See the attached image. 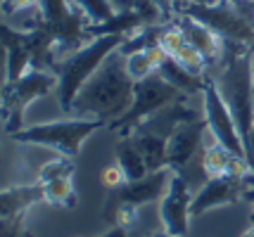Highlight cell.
<instances>
[{"label":"cell","mask_w":254,"mask_h":237,"mask_svg":"<svg viewBox=\"0 0 254 237\" xmlns=\"http://www.w3.org/2000/svg\"><path fill=\"white\" fill-rule=\"evenodd\" d=\"M100 183L110 192H117V190H122L128 181H126V173L122 171V166L114 161V164H107L105 169L100 171Z\"/></svg>","instance_id":"cell-22"},{"label":"cell","mask_w":254,"mask_h":237,"mask_svg":"<svg viewBox=\"0 0 254 237\" xmlns=\"http://www.w3.org/2000/svg\"><path fill=\"white\" fill-rule=\"evenodd\" d=\"M207 138H209V126L204 121V116L197 121H188V124L178 126L169 136V145H166L169 169L183 173V169H188L195 159H199L202 149L207 145Z\"/></svg>","instance_id":"cell-8"},{"label":"cell","mask_w":254,"mask_h":237,"mask_svg":"<svg viewBox=\"0 0 254 237\" xmlns=\"http://www.w3.org/2000/svg\"><path fill=\"white\" fill-rule=\"evenodd\" d=\"M2 237H17V235H12V233H10V228L5 226V235H2Z\"/></svg>","instance_id":"cell-29"},{"label":"cell","mask_w":254,"mask_h":237,"mask_svg":"<svg viewBox=\"0 0 254 237\" xmlns=\"http://www.w3.org/2000/svg\"><path fill=\"white\" fill-rule=\"evenodd\" d=\"M43 194L45 202L53 204V206H71V204H76V190H74L71 176H62V178H53V181L43 183Z\"/></svg>","instance_id":"cell-17"},{"label":"cell","mask_w":254,"mask_h":237,"mask_svg":"<svg viewBox=\"0 0 254 237\" xmlns=\"http://www.w3.org/2000/svg\"><path fill=\"white\" fill-rule=\"evenodd\" d=\"M124 55V52H122ZM124 67H126V74L131 76L133 83H140V81H147L150 76H155L157 69L152 67L150 57L145 50H135V52H126L124 55Z\"/></svg>","instance_id":"cell-19"},{"label":"cell","mask_w":254,"mask_h":237,"mask_svg":"<svg viewBox=\"0 0 254 237\" xmlns=\"http://www.w3.org/2000/svg\"><path fill=\"white\" fill-rule=\"evenodd\" d=\"M2 221H19L24 211H29L33 204L45 202L43 185L41 183H26V185H14L2 190Z\"/></svg>","instance_id":"cell-12"},{"label":"cell","mask_w":254,"mask_h":237,"mask_svg":"<svg viewBox=\"0 0 254 237\" xmlns=\"http://www.w3.org/2000/svg\"><path fill=\"white\" fill-rule=\"evenodd\" d=\"M157 74H159L166 83H171L178 93H183L186 97H197V100H199V95H202V91H204V83H207V76H195V74L186 71L174 57L166 59Z\"/></svg>","instance_id":"cell-14"},{"label":"cell","mask_w":254,"mask_h":237,"mask_svg":"<svg viewBox=\"0 0 254 237\" xmlns=\"http://www.w3.org/2000/svg\"><path fill=\"white\" fill-rule=\"evenodd\" d=\"M219 2H223V0H195L192 5H219Z\"/></svg>","instance_id":"cell-26"},{"label":"cell","mask_w":254,"mask_h":237,"mask_svg":"<svg viewBox=\"0 0 254 237\" xmlns=\"http://www.w3.org/2000/svg\"><path fill=\"white\" fill-rule=\"evenodd\" d=\"M112 2H117V0H112ZM128 2H133V0H128Z\"/></svg>","instance_id":"cell-31"},{"label":"cell","mask_w":254,"mask_h":237,"mask_svg":"<svg viewBox=\"0 0 254 237\" xmlns=\"http://www.w3.org/2000/svg\"><path fill=\"white\" fill-rule=\"evenodd\" d=\"M100 237H126V230H124V228H119V226H112L107 233H102Z\"/></svg>","instance_id":"cell-25"},{"label":"cell","mask_w":254,"mask_h":237,"mask_svg":"<svg viewBox=\"0 0 254 237\" xmlns=\"http://www.w3.org/2000/svg\"><path fill=\"white\" fill-rule=\"evenodd\" d=\"M124 38L122 34H105V36H93L88 38L83 46L78 47L76 52L66 57L64 62L57 67V93L55 97L62 107V114L69 116L71 102L78 95V91L88 83V79L98 71L105 59L114 55L117 50H122Z\"/></svg>","instance_id":"cell-2"},{"label":"cell","mask_w":254,"mask_h":237,"mask_svg":"<svg viewBox=\"0 0 254 237\" xmlns=\"http://www.w3.org/2000/svg\"><path fill=\"white\" fill-rule=\"evenodd\" d=\"M150 237H174V235H169L166 230H159V233H152V235H150Z\"/></svg>","instance_id":"cell-27"},{"label":"cell","mask_w":254,"mask_h":237,"mask_svg":"<svg viewBox=\"0 0 254 237\" xmlns=\"http://www.w3.org/2000/svg\"><path fill=\"white\" fill-rule=\"evenodd\" d=\"M133 142L135 147L140 149V154L145 157L147 161V169L150 173L152 171H162V169H169V164H166V145H169V138L166 136H159L155 131H147V128H135L131 133Z\"/></svg>","instance_id":"cell-13"},{"label":"cell","mask_w":254,"mask_h":237,"mask_svg":"<svg viewBox=\"0 0 254 237\" xmlns=\"http://www.w3.org/2000/svg\"><path fill=\"white\" fill-rule=\"evenodd\" d=\"M190 218H192V192L190 183L183 178V173L171 176V183L166 188V194L159 202V221L162 230L174 237H188Z\"/></svg>","instance_id":"cell-7"},{"label":"cell","mask_w":254,"mask_h":237,"mask_svg":"<svg viewBox=\"0 0 254 237\" xmlns=\"http://www.w3.org/2000/svg\"><path fill=\"white\" fill-rule=\"evenodd\" d=\"M252 69H254V52H252Z\"/></svg>","instance_id":"cell-30"},{"label":"cell","mask_w":254,"mask_h":237,"mask_svg":"<svg viewBox=\"0 0 254 237\" xmlns=\"http://www.w3.org/2000/svg\"><path fill=\"white\" fill-rule=\"evenodd\" d=\"M183 14H192L195 19L207 24L226 43H240V46L254 47V22L238 14L228 5V0H223L219 5H190Z\"/></svg>","instance_id":"cell-6"},{"label":"cell","mask_w":254,"mask_h":237,"mask_svg":"<svg viewBox=\"0 0 254 237\" xmlns=\"http://www.w3.org/2000/svg\"><path fill=\"white\" fill-rule=\"evenodd\" d=\"M250 183L254 181H240L233 176L207 178L204 185L192 194V216H204L211 209H221V206H231V204L240 202L250 192Z\"/></svg>","instance_id":"cell-9"},{"label":"cell","mask_w":254,"mask_h":237,"mask_svg":"<svg viewBox=\"0 0 254 237\" xmlns=\"http://www.w3.org/2000/svg\"><path fill=\"white\" fill-rule=\"evenodd\" d=\"M133 91H135V83L126 74L124 55L117 50L78 91V95L71 102L69 116L98 119L105 126H112L128 112L133 102Z\"/></svg>","instance_id":"cell-1"},{"label":"cell","mask_w":254,"mask_h":237,"mask_svg":"<svg viewBox=\"0 0 254 237\" xmlns=\"http://www.w3.org/2000/svg\"><path fill=\"white\" fill-rule=\"evenodd\" d=\"M29 10H41V0H2V17Z\"/></svg>","instance_id":"cell-23"},{"label":"cell","mask_w":254,"mask_h":237,"mask_svg":"<svg viewBox=\"0 0 254 237\" xmlns=\"http://www.w3.org/2000/svg\"><path fill=\"white\" fill-rule=\"evenodd\" d=\"M157 7L162 10L166 22H176L178 19V7H176V0H155Z\"/></svg>","instance_id":"cell-24"},{"label":"cell","mask_w":254,"mask_h":237,"mask_svg":"<svg viewBox=\"0 0 254 237\" xmlns=\"http://www.w3.org/2000/svg\"><path fill=\"white\" fill-rule=\"evenodd\" d=\"M157 43L164 47L169 57H176L183 47L188 46V38H186V34H183L181 24H178V22H169V24H162V26H159Z\"/></svg>","instance_id":"cell-20"},{"label":"cell","mask_w":254,"mask_h":237,"mask_svg":"<svg viewBox=\"0 0 254 237\" xmlns=\"http://www.w3.org/2000/svg\"><path fill=\"white\" fill-rule=\"evenodd\" d=\"M199 107H202V114H204V121L209 126V133L214 136V140L223 145L231 154H238V157H245V140L243 133H240V126L233 116L231 107L226 104L221 91L216 86L214 76H207V83H204V91L199 95Z\"/></svg>","instance_id":"cell-5"},{"label":"cell","mask_w":254,"mask_h":237,"mask_svg":"<svg viewBox=\"0 0 254 237\" xmlns=\"http://www.w3.org/2000/svg\"><path fill=\"white\" fill-rule=\"evenodd\" d=\"M71 2H74V7H76V10L88 19V24H93V26H100V24L110 22L112 17L117 14L112 0H71Z\"/></svg>","instance_id":"cell-18"},{"label":"cell","mask_w":254,"mask_h":237,"mask_svg":"<svg viewBox=\"0 0 254 237\" xmlns=\"http://www.w3.org/2000/svg\"><path fill=\"white\" fill-rule=\"evenodd\" d=\"M174 171L171 169H162V171H152L147 173L140 181L126 183L122 190H117L114 194V202L110 199V204H131V206H147V204L162 202V197L166 194V188L171 183Z\"/></svg>","instance_id":"cell-10"},{"label":"cell","mask_w":254,"mask_h":237,"mask_svg":"<svg viewBox=\"0 0 254 237\" xmlns=\"http://www.w3.org/2000/svg\"><path fill=\"white\" fill-rule=\"evenodd\" d=\"M174 59H176V62H178V64H181L183 69H186V71L195 74V76H209V74H211L209 59L202 55L197 47L190 46V43L183 47V50H181V52H178Z\"/></svg>","instance_id":"cell-21"},{"label":"cell","mask_w":254,"mask_h":237,"mask_svg":"<svg viewBox=\"0 0 254 237\" xmlns=\"http://www.w3.org/2000/svg\"><path fill=\"white\" fill-rule=\"evenodd\" d=\"M231 159L233 154L226 149L223 145H219L214 136L209 133L207 138V145L199 154V169L207 178H219V176H228V169H231Z\"/></svg>","instance_id":"cell-16"},{"label":"cell","mask_w":254,"mask_h":237,"mask_svg":"<svg viewBox=\"0 0 254 237\" xmlns=\"http://www.w3.org/2000/svg\"><path fill=\"white\" fill-rule=\"evenodd\" d=\"M114 154H117V164L122 166V171L126 173V181L133 183V181H140L145 178L150 169H147V161L145 157L140 154V149L135 147L131 136H122L119 142L114 147Z\"/></svg>","instance_id":"cell-15"},{"label":"cell","mask_w":254,"mask_h":237,"mask_svg":"<svg viewBox=\"0 0 254 237\" xmlns=\"http://www.w3.org/2000/svg\"><path fill=\"white\" fill-rule=\"evenodd\" d=\"M243 237H254V226H250L247 230L243 233Z\"/></svg>","instance_id":"cell-28"},{"label":"cell","mask_w":254,"mask_h":237,"mask_svg":"<svg viewBox=\"0 0 254 237\" xmlns=\"http://www.w3.org/2000/svg\"><path fill=\"white\" fill-rule=\"evenodd\" d=\"M186 95L178 93L171 83H166L159 74L150 76L147 81L135 83V91H133V102L128 107V112L124 114L119 121H114L112 126H107L110 131L122 136H131L138 126H143L147 119H152L157 112H162L164 107L174 104V102L183 100Z\"/></svg>","instance_id":"cell-4"},{"label":"cell","mask_w":254,"mask_h":237,"mask_svg":"<svg viewBox=\"0 0 254 237\" xmlns=\"http://www.w3.org/2000/svg\"><path fill=\"white\" fill-rule=\"evenodd\" d=\"M176 22L181 24V29H183V34H186L190 46L197 47L199 52L209 59L211 69L219 67L223 59V52H226V41H223L221 36L216 34L214 29H209L207 24L195 19L192 14H181Z\"/></svg>","instance_id":"cell-11"},{"label":"cell","mask_w":254,"mask_h":237,"mask_svg":"<svg viewBox=\"0 0 254 237\" xmlns=\"http://www.w3.org/2000/svg\"><path fill=\"white\" fill-rule=\"evenodd\" d=\"M100 128H105L98 119H81V116H57L50 121H36L26 128L17 131L12 142L17 145H38L45 149H53L66 157H76L86 140L93 138Z\"/></svg>","instance_id":"cell-3"}]
</instances>
